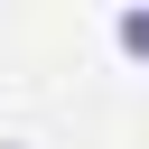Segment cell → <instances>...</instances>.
I'll use <instances>...</instances> for the list:
<instances>
[{
    "label": "cell",
    "mask_w": 149,
    "mask_h": 149,
    "mask_svg": "<svg viewBox=\"0 0 149 149\" xmlns=\"http://www.w3.org/2000/svg\"><path fill=\"white\" fill-rule=\"evenodd\" d=\"M112 37H121L130 56H149V9H121V28H112Z\"/></svg>",
    "instance_id": "cell-1"
}]
</instances>
